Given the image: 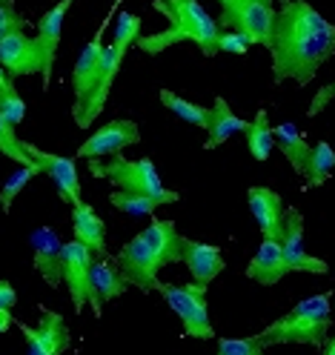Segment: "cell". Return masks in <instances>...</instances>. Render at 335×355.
Instances as JSON below:
<instances>
[{"label":"cell","instance_id":"6da1fadb","mask_svg":"<svg viewBox=\"0 0 335 355\" xmlns=\"http://www.w3.org/2000/svg\"><path fill=\"white\" fill-rule=\"evenodd\" d=\"M273 80L312 83L321 66L335 55V26L304 0H286L278 6V17L270 40Z\"/></svg>","mask_w":335,"mask_h":355},{"label":"cell","instance_id":"7a4b0ae2","mask_svg":"<svg viewBox=\"0 0 335 355\" xmlns=\"http://www.w3.org/2000/svg\"><path fill=\"white\" fill-rule=\"evenodd\" d=\"M155 12L166 17V32L158 35H141L138 49L146 55H158L169 49L172 43L192 40L207 58H215L221 52V26L209 17V12L195 3V0H155Z\"/></svg>","mask_w":335,"mask_h":355},{"label":"cell","instance_id":"3957f363","mask_svg":"<svg viewBox=\"0 0 335 355\" xmlns=\"http://www.w3.org/2000/svg\"><path fill=\"white\" fill-rule=\"evenodd\" d=\"M329 293L321 295H312L298 301L284 318L273 321L270 327H264L258 332V341L261 347H275V344H312V347H321L327 344V332H329Z\"/></svg>","mask_w":335,"mask_h":355},{"label":"cell","instance_id":"277c9868","mask_svg":"<svg viewBox=\"0 0 335 355\" xmlns=\"http://www.w3.org/2000/svg\"><path fill=\"white\" fill-rule=\"evenodd\" d=\"M138 40H141V17L132 15V12H118L115 37H112V43H106L103 55H101V72H98L95 95L89 98L83 115L75 121L80 129H89V123H95L98 115L103 112L106 98H109V89H112V83H115V78L121 72V63H123V58H126V52L132 46H138Z\"/></svg>","mask_w":335,"mask_h":355},{"label":"cell","instance_id":"5b68a950","mask_svg":"<svg viewBox=\"0 0 335 355\" xmlns=\"http://www.w3.org/2000/svg\"><path fill=\"white\" fill-rule=\"evenodd\" d=\"M89 172H92L95 178H106V181L121 192L155 198V201H161L164 207L175 204L178 198H181L175 189L164 187L158 169H155V164L149 158L129 161V158H123V155H115V158H106V161H89Z\"/></svg>","mask_w":335,"mask_h":355},{"label":"cell","instance_id":"8992f818","mask_svg":"<svg viewBox=\"0 0 335 355\" xmlns=\"http://www.w3.org/2000/svg\"><path fill=\"white\" fill-rule=\"evenodd\" d=\"M275 17H278V9L270 0H223L218 26L221 32H238L243 37H250V43L270 46Z\"/></svg>","mask_w":335,"mask_h":355},{"label":"cell","instance_id":"52a82bcc","mask_svg":"<svg viewBox=\"0 0 335 355\" xmlns=\"http://www.w3.org/2000/svg\"><path fill=\"white\" fill-rule=\"evenodd\" d=\"M164 301L172 306V313L181 318L184 336L187 338H215V327L209 321V306H207V286L198 284H158Z\"/></svg>","mask_w":335,"mask_h":355},{"label":"cell","instance_id":"ba28073f","mask_svg":"<svg viewBox=\"0 0 335 355\" xmlns=\"http://www.w3.org/2000/svg\"><path fill=\"white\" fill-rule=\"evenodd\" d=\"M118 15V3L106 12V17L101 20L98 32L92 35V40L83 46V52L78 55L75 66H72V92H75V103H72V118L78 121L83 115V109L89 103V98L95 95V86H98V72H101V55H103V35L112 24V17Z\"/></svg>","mask_w":335,"mask_h":355},{"label":"cell","instance_id":"9c48e42d","mask_svg":"<svg viewBox=\"0 0 335 355\" xmlns=\"http://www.w3.org/2000/svg\"><path fill=\"white\" fill-rule=\"evenodd\" d=\"M115 263H118V270L129 286H138L144 293L158 290V284H161L158 270H164V266H161L158 252L152 250V243L144 232H138L132 241L123 243V250L115 255Z\"/></svg>","mask_w":335,"mask_h":355},{"label":"cell","instance_id":"30bf717a","mask_svg":"<svg viewBox=\"0 0 335 355\" xmlns=\"http://www.w3.org/2000/svg\"><path fill=\"white\" fill-rule=\"evenodd\" d=\"M17 327L26 338V355H63L69 349V341H72L69 324H66V318L60 313H55V309L43 306V304H40L37 327H29L24 321H17Z\"/></svg>","mask_w":335,"mask_h":355},{"label":"cell","instance_id":"8fae6325","mask_svg":"<svg viewBox=\"0 0 335 355\" xmlns=\"http://www.w3.org/2000/svg\"><path fill=\"white\" fill-rule=\"evenodd\" d=\"M141 141V129L135 121H126V118H118V121H109L103 123L98 132H92L80 146H78V155L75 158H86V161H106V158H115L121 155L126 146L138 144Z\"/></svg>","mask_w":335,"mask_h":355},{"label":"cell","instance_id":"7c38bea8","mask_svg":"<svg viewBox=\"0 0 335 355\" xmlns=\"http://www.w3.org/2000/svg\"><path fill=\"white\" fill-rule=\"evenodd\" d=\"M26 152H29V158L37 164L40 175H46L55 184V189H58V195L63 198V201L78 207L80 204V175H78L75 158H63V155L46 152V149H40L35 144H26Z\"/></svg>","mask_w":335,"mask_h":355},{"label":"cell","instance_id":"4fadbf2b","mask_svg":"<svg viewBox=\"0 0 335 355\" xmlns=\"http://www.w3.org/2000/svg\"><path fill=\"white\" fill-rule=\"evenodd\" d=\"M281 252L289 266V272H312V275H327L329 266L327 261L307 252L304 243V215L298 209H286L284 218V235H281Z\"/></svg>","mask_w":335,"mask_h":355},{"label":"cell","instance_id":"5bb4252c","mask_svg":"<svg viewBox=\"0 0 335 355\" xmlns=\"http://www.w3.org/2000/svg\"><path fill=\"white\" fill-rule=\"evenodd\" d=\"M95 252L83 247L80 241H66L63 243V281L69 290L75 313H83L89 304V272H92Z\"/></svg>","mask_w":335,"mask_h":355},{"label":"cell","instance_id":"9a60e30c","mask_svg":"<svg viewBox=\"0 0 335 355\" xmlns=\"http://www.w3.org/2000/svg\"><path fill=\"white\" fill-rule=\"evenodd\" d=\"M72 3L63 0V3L52 6L46 15L37 20V35H35V46L40 55V75H43V89L52 86V69L58 60V49H60V32H63V20L69 15Z\"/></svg>","mask_w":335,"mask_h":355},{"label":"cell","instance_id":"2e32d148","mask_svg":"<svg viewBox=\"0 0 335 355\" xmlns=\"http://www.w3.org/2000/svg\"><path fill=\"white\" fill-rule=\"evenodd\" d=\"M0 66L15 83L17 78L26 75H40V55L35 46V37H29L24 29L12 32L3 43H0Z\"/></svg>","mask_w":335,"mask_h":355},{"label":"cell","instance_id":"e0dca14e","mask_svg":"<svg viewBox=\"0 0 335 355\" xmlns=\"http://www.w3.org/2000/svg\"><path fill=\"white\" fill-rule=\"evenodd\" d=\"M126 281L118 270V263L112 261L109 255L106 258H95L92 261V272H89V309L101 318L103 306L112 304L115 298H121L126 293Z\"/></svg>","mask_w":335,"mask_h":355},{"label":"cell","instance_id":"ac0fdd59","mask_svg":"<svg viewBox=\"0 0 335 355\" xmlns=\"http://www.w3.org/2000/svg\"><path fill=\"white\" fill-rule=\"evenodd\" d=\"M247 201H250V212L255 218L264 241H278L281 243L284 218H286V207L281 201V195L270 187H250Z\"/></svg>","mask_w":335,"mask_h":355},{"label":"cell","instance_id":"d6986e66","mask_svg":"<svg viewBox=\"0 0 335 355\" xmlns=\"http://www.w3.org/2000/svg\"><path fill=\"white\" fill-rule=\"evenodd\" d=\"M181 252H184V263L192 275V284L198 286H209L227 266V258H223L221 247L215 243H204L195 238H181Z\"/></svg>","mask_w":335,"mask_h":355},{"label":"cell","instance_id":"ffe728a7","mask_svg":"<svg viewBox=\"0 0 335 355\" xmlns=\"http://www.w3.org/2000/svg\"><path fill=\"white\" fill-rule=\"evenodd\" d=\"M35 270L52 290L63 284V241L52 227H40L35 232Z\"/></svg>","mask_w":335,"mask_h":355},{"label":"cell","instance_id":"44dd1931","mask_svg":"<svg viewBox=\"0 0 335 355\" xmlns=\"http://www.w3.org/2000/svg\"><path fill=\"white\" fill-rule=\"evenodd\" d=\"M284 275H289V266L284 261L281 243L278 241H261L258 252L252 255L250 266H247V278L258 281L261 286H273L278 284Z\"/></svg>","mask_w":335,"mask_h":355},{"label":"cell","instance_id":"7402d4cb","mask_svg":"<svg viewBox=\"0 0 335 355\" xmlns=\"http://www.w3.org/2000/svg\"><path fill=\"white\" fill-rule=\"evenodd\" d=\"M72 232H75V241H80L83 247L95 252V258H106V224H103V218L83 201L78 207H72Z\"/></svg>","mask_w":335,"mask_h":355},{"label":"cell","instance_id":"603a6c76","mask_svg":"<svg viewBox=\"0 0 335 355\" xmlns=\"http://www.w3.org/2000/svg\"><path fill=\"white\" fill-rule=\"evenodd\" d=\"M250 123L238 118L232 112V106L227 103V98H215L212 109H209V129H207V141H204V149H218L221 144H227L232 135L238 132H247Z\"/></svg>","mask_w":335,"mask_h":355},{"label":"cell","instance_id":"cb8c5ba5","mask_svg":"<svg viewBox=\"0 0 335 355\" xmlns=\"http://www.w3.org/2000/svg\"><path fill=\"white\" fill-rule=\"evenodd\" d=\"M273 138H275V146L284 152V158L289 161L298 175H307V166H309V158H312V146L307 144V138L298 132L295 123H278L273 126Z\"/></svg>","mask_w":335,"mask_h":355},{"label":"cell","instance_id":"d4e9b609","mask_svg":"<svg viewBox=\"0 0 335 355\" xmlns=\"http://www.w3.org/2000/svg\"><path fill=\"white\" fill-rule=\"evenodd\" d=\"M144 235L149 238L152 250L158 252L161 266H169V263L184 261V252H181V238H184V235H178L175 220H169V218H155L152 224L144 230Z\"/></svg>","mask_w":335,"mask_h":355},{"label":"cell","instance_id":"484cf974","mask_svg":"<svg viewBox=\"0 0 335 355\" xmlns=\"http://www.w3.org/2000/svg\"><path fill=\"white\" fill-rule=\"evenodd\" d=\"M247 146H250V155L255 161H266L270 152L275 146V138H273V123H270V115L266 109H258L255 118L250 121V129H247Z\"/></svg>","mask_w":335,"mask_h":355},{"label":"cell","instance_id":"4316f807","mask_svg":"<svg viewBox=\"0 0 335 355\" xmlns=\"http://www.w3.org/2000/svg\"><path fill=\"white\" fill-rule=\"evenodd\" d=\"M158 98H161V103L169 109L172 115H178L181 121H187L189 126L209 129V109L198 106V103H192V101H187V98H181V95H175L172 89H161Z\"/></svg>","mask_w":335,"mask_h":355},{"label":"cell","instance_id":"83f0119b","mask_svg":"<svg viewBox=\"0 0 335 355\" xmlns=\"http://www.w3.org/2000/svg\"><path fill=\"white\" fill-rule=\"evenodd\" d=\"M335 172V149L327 141H318L312 146V158L307 166V189H316L321 184H327V178Z\"/></svg>","mask_w":335,"mask_h":355},{"label":"cell","instance_id":"f1b7e54d","mask_svg":"<svg viewBox=\"0 0 335 355\" xmlns=\"http://www.w3.org/2000/svg\"><path fill=\"white\" fill-rule=\"evenodd\" d=\"M0 152L6 155L9 161H15V164H20L24 169H35L37 175H40V169H37V164L29 158V152H26V144L17 138V132H15V126L9 123V121H3L0 118Z\"/></svg>","mask_w":335,"mask_h":355},{"label":"cell","instance_id":"f546056e","mask_svg":"<svg viewBox=\"0 0 335 355\" xmlns=\"http://www.w3.org/2000/svg\"><path fill=\"white\" fill-rule=\"evenodd\" d=\"M109 204L115 207V209H121V212H126V215H135V218H141V215H152L158 207H164L161 201H155V198L132 195V192H121V189H115V192L109 195Z\"/></svg>","mask_w":335,"mask_h":355},{"label":"cell","instance_id":"4dcf8cb0","mask_svg":"<svg viewBox=\"0 0 335 355\" xmlns=\"http://www.w3.org/2000/svg\"><path fill=\"white\" fill-rule=\"evenodd\" d=\"M0 118L9 121L15 129L26 118V103H24V98L17 95V89H15L12 80L6 86H0Z\"/></svg>","mask_w":335,"mask_h":355},{"label":"cell","instance_id":"1f68e13d","mask_svg":"<svg viewBox=\"0 0 335 355\" xmlns=\"http://www.w3.org/2000/svg\"><path fill=\"white\" fill-rule=\"evenodd\" d=\"M35 175H37L35 169H24V166H20L17 172H12V175L6 178V184L0 187V209H3V212H12L15 198H17L20 192H24V189H26V184L32 181Z\"/></svg>","mask_w":335,"mask_h":355},{"label":"cell","instance_id":"d6a6232c","mask_svg":"<svg viewBox=\"0 0 335 355\" xmlns=\"http://www.w3.org/2000/svg\"><path fill=\"white\" fill-rule=\"evenodd\" d=\"M215 355H264V347L255 336H250V338H221Z\"/></svg>","mask_w":335,"mask_h":355},{"label":"cell","instance_id":"836d02e7","mask_svg":"<svg viewBox=\"0 0 335 355\" xmlns=\"http://www.w3.org/2000/svg\"><path fill=\"white\" fill-rule=\"evenodd\" d=\"M17 29H26V20L24 15L17 12L15 3H9V0H0V43H3L12 32Z\"/></svg>","mask_w":335,"mask_h":355},{"label":"cell","instance_id":"e575fe53","mask_svg":"<svg viewBox=\"0 0 335 355\" xmlns=\"http://www.w3.org/2000/svg\"><path fill=\"white\" fill-rule=\"evenodd\" d=\"M252 46L250 37H243L238 32H221V52H230V55H243Z\"/></svg>","mask_w":335,"mask_h":355},{"label":"cell","instance_id":"d590c367","mask_svg":"<svg viewBox=\"0 0 335 355\" xmlns=\"http://www.w3.org/2000/svg\"><path fill=\"white\" fill-rule=\"evenodd\" d=\"M329 101H335V80L332 83H327L324 89H318V92H316V98H312V103H309V118H316L318 112H324V106L329 103Z\"/></svg>","mask_w":335,"mask_h":355},{"label":"cell","instance_id":"8d00e7d4","mask_svg":"<svg viewBox=\"0 0 335 355\" xmlns=\"http://www.w3.org/2000/svg\"><path fill=\"white\" fill-rule=\"evenodd\" d=\"M17 304V293H15V286L9 281H0V309H9L12 313V306Z\"/></svg>","mask_w":335,"mask_h":355},{"label":"cell","instance_id":"74e56055","mask_svg":"<svg viewBox=\"0 0 335 355\" xmlns=\"http://www.w3.org/2000/svg\"><path fill=\"white\" fill-rule=\"evenodd\" d=\"M15 324H17V321L12 318V313H9V309H0V336H3V332H9Z\"/></svg>","mask_w":335,"mask_h":355},{"label":"cell","instance_id":"f35d334b","mask_svg":"<svg viewBox=\"0 0 335 355\" xmlns=\"http://www.w3.org/2000/svg\"><path fill=\"white\" fill-rule=\"evenodd\" d=\"M324 355H335V338H332V341H327V349H324Z\"/></svg>","mask_w":335,"mask_h":355},{"label":"cell","instance_id":"ab89813d","mask_svg":"<svg viewBox=\"0 0 335 355\" xmlns=\"http://www.w3.org/2000/svg\"><path fill=\"white\" fill-rule=\"evenodd\" d=\"M9 83V75L3 72V66H0V86H6Z\"/></svg>","mask_w":335,"mask_h":355}]
</instances>
